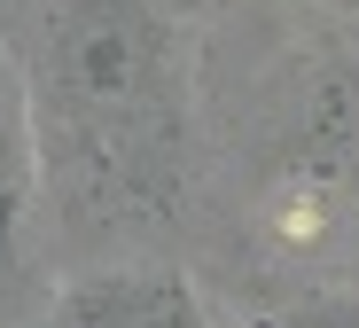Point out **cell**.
Returning <instances> with one entry per match:
<instances>
[{
    "label": "cell",
    "instance_id": "6da1fadb",
    "mask_svg": "<svg viewBox=\"0 0 359 328\" xmlns=\"http://www.w3.org/2000/svg\"><path fill=\"white\" fill-rule=\"evenodd\" d=\"M55 63V94L86 125L102 149L133 141L156 117V86H164V32L141 0H71L63 24L47 39Z\"/></svg>",
    "mask_w": 359,
    "mask_h": 328
},
{
    "label": "cell",
    "instance_id": "7a4b0ae2",
    "mask_svg": "<svg viewBox=\"0 0 359 328\" xmlns=\"http://www.w3.org/2000/svg\"><path fill=\"white\" fill-rule=\"evenodd\" d=\"M71 328H219L180 274H86L63 297Z\"/></svg>",
    "mask_w": 359,
    "mask_h": 328
},
{
    "label": "cell",
    "instance_id": "3957f363",
    "mask_svg": "<svg viewBox=\"0 0 359 328\" xmlns=\"http://www.w3.org/2000/svg\"><path fill=\"white\" fill-rule=\"evenodd\" d=\"M16 235H24V164H16V141L0 133V274L16 266Z\"/></svg>",
    "mask_w": 359,
    "mask_h": 328
},
{
    "label": "cell",
    "instance_id": "277c9868",
    "mask_svg": "<svg viewBox=\"0 0 359 328\" xmlns=\"http://www.w3.org/2000/svg\"><path fill=\"white\" fill-rule=\"evenodd\" d=\"M297 328H359V297H320L297 313Z\"/></svg>",
    "mask_w": 359,
    "mask_h": 328
}]
</instances>
